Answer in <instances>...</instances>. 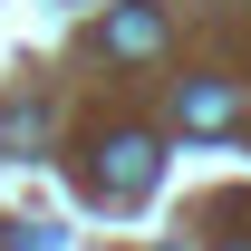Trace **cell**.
<instances>
[{
	"instance_id": "obj_1",
	"label": "cell",
	"mask_w": 251,
	"mask_h": 251,
	"mask_svg": "<svg viewBox=\"0 0 251 251\" xmlns=\"http://www.w3.org/2000/svg\"><path fill=\"white\" fill-rule=\"evenodd\" d=\"M145 184H155V145H145V135H116V145H106V164H97V193L135 203Z\"/></svg>"
},
{
	"instance_id": "obj_2",
	"label": "cell",
	"mask_w": 251,
	"mask_h": 251,
	"mask_svg": "<svg viewBox=\"0 0 251 251\" xmlns=\"http://www.w3.org/2000/svg\"><path fill=\"white\" fill-rule=\"evenodd\" d=\"M155 39H164V20H155V10H116V20H106V49H116V58H145Z\"/></svg>"
},
{
	"instance_id": "obj_3",
	"label": "cell",
	"mask_w": 251,
	"mask_h": 251,
	"mask_svg": "<svg viewBox=\"0 0 251 251\" xmlns=\"http://www.w3.org/2000/svg\"><path fill=\"white\" fill-rule=\"evenodd\" d=\"M184 106H193V126H222V116H232V97H222V87H193Z\"/></svg>"
},
{
	"instance_id": "obj_4",
	"label": "cell",
	"mask_w": 251,
	"mask_h": 251,
	"mask_svg": "<svg viewBox=\"0 0 251 251\" xmlns=\"http://www.w3.org/2000/svg\"><path fill=\"white\" fill-rule=\"evenodd\" d=\"M222 251H251V242H222Z\"/></svg>"
}]
</instances>
